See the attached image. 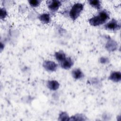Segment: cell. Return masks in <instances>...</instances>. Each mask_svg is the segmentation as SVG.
<instances>
[{
	"label": "cell",
	"mask_w": 121,
	"mask_h": 121,
	"mask_svg": "<svg viewBox=\"0 0 121 121\" xmlns=\"http://www.w3.org/2000/svg\"><path fill=\"white\" fill-rule=\"evenodd\" d=\"M105 48L109 51H114L117 48V43L113 40L110 39L106 44Z\"/></svg>",
	"instance_id": "7"
},
{
	"label": "cell",
	"mask_w": 121,
	"mask_h": 121,
	"mask_svg": "<svg viewBox=\"0 0 121 121\" xmlns=\"http://www.w3.org/2000/svg\"><path fill=\"white\" fill-rule=\"evenodd\" d=\"M70 119L68 113L65 112L60 113L59 117V121H69Z\"/></svg>",
	"instance_id": "14"
},
{
	"label": "cell",
	"mask_w": 121,
	"mask_h": 121,
	"mask_svg": "<svg viewBox=\"0 0 121 121\" xmlns=\"http://www.w3.org/2000/svg\"><path fill=\"white\" fill-rule=\"evenodd\" d=\"M109 79L115 82H119L121 79V74L119 71L112 72L109 77Z\"/></svg>",
	"instance_id": "8"
},
{
	"label": "cell",
	"mask_w": 121,
	"mask_h": 121,
	"mask_svg": "<svg viewBox=\"0 0 121 121\" xmlns=\"http://www.w3.org/2000/svg\"><path fill=\"white\" fill-rule=\"evenodd\" d=\"M100 62L101 63H103V64H105V63H106L108 62V60H109L107 58H105V57H101L100 59Z\"/></svg>",
	"instance_id": "18"
},
{
	"label": "cell",
	"mask_w": 121,
	"mask_h": 121,
	"mask_svg": "<svg viewBox=\"0 0 121 121\" xmlns=\"http://www.w3.org/2000/svg\"><path fill=\"white\" fill-rule=\"evenodd\" d=\"M85 120V117L81 114H77L71 117L69 119V120L72 121H84Z\"/></svg>",
	"instance_id": "15"
},
{
	"label": "cell",
	"mask_w": 121,
	"mask_h": 121,
	"mask_svg": "<svg viewBox=\"0 0 121 121\" xmlns=\"http://www.w3.org/2000/svg\"><path fill=\"white\" fill-rule=\"evenodd\" d=\"M38 18L43 24H48L51 22V20L50 14L47 13H43L40 15Z\"/></svg>",
	"instance_id": "10"
},
{
	"label": "cell",
	"mask_w": 121,
	"mask_h": 121,
	"mask_svg": "<svg viewBox=\"0 0 121 121\" xmlns=\"http://www.w3.org/2000/svg\"><path fill=\"white\" fill-rule=\"evenodd\" d=\"M73 64V62L70 58H66L60 64L61 68L65 69H69L72 66Z\"/></svg>",
	"instance_id": "6"
},
{
	"label": "cell",
	"mask_w": 121,
	"mask_h": 121,
	"mask_svg": "<svg viewBox=\"0 0 121 121\" xmlns=\"http://www.w3.org/2000/svg\"><path fill=\"white\" fill-rule=\"evenodd\" d=\"M60 84L56 80H49L47 83V87L51 90H56L59 87Z\"/></svg>",
	"instance_id": "9"
},
{
	"label": "cell",
	"mask_w": 121,
	"mask_h": 121,
	"mask_svg": "<svg viewBox=\"0 0 121 121\" xmlns=\"http://www.w3.org/2000/svg\"><path fill=\"white\" fill-rule=\"evenodd\" d=\"M7 16V12L4 8L0 9V17L1 19H4Z\"/></svg>",
	"instance_id": "17"
},
{
	"label": "cell",
	"mask_w": 121,
	"mask_h": 121,
	"mask_svg": "<svg viewBox=\"0 0 121 121\" xmlns=\"http://www.w3.org/2000/svg\"><path fill=\"white\" fill-rule=\"evenodd\" d=\"M110 18L109 13L105 10L101 11L99 14L88 20L89 24L92 26H98L105 23Z\"/></svg>",
	"instance_id": "1"
},
{
	"label": "cell",
	"mask_w": 121,
	"mask_h": 121,
	"mask_svg": "<svg viewBox=\"0 0 121 121\" xmlns=\"http://www.w3.org/2000/svg\"><path fill=\"white\" fill-rule=\"evenodd\" d=\"M43 66L46 70L51 72L56 71L58 67L57 64L55 62L51 60L44 61Z\"/></svg>",
	"instance_id": "4"
},
{
	"label": "cell",
	"mask_w": 121,
	"mask_h": 121,
	"mask_svg": "<svg viewBox=\"0 0 121 121\" xmlns=\"http://www.w3.org/2000/svg\"><path fill=\"white\" fill-rule=\"evenodd\" d=\"M84 8V4L81 3H75L69 11V16L73 20H75L80 15Z\"/></svg>",
	"instance_id": "2"
},
{
	"label": "cell",
	"mask_w": 121,
	"mask_h": 121,
	"mask_svg": "<svg viewBox=\"0 0 121 121\" xmlns=\"http://www.w3.org/2000/svg\"><path fill=\"white\" fill-rule=\"evenodd\" d=\"M72 75L75 79H79L83 77L84 74L80 69H76L72 70Z\"/></svg>",
	"instance_id": "11"
},
{
	"label": "cell",
	"mask_w": 121,
	"mask_h": 121,
	"mask_svg": "<svg viewBox=\"0 0 121 121\" xmlns=\"http://www.w3.org/2000/svg\"><path fill=\"white\" fill-rule=\"evenodd\" d=\"M28 2L32 7H36L40 5L42 1L40 0H28Z\"/></svg>",
	"instance_id": "16"
},
{
	"label": "cell",
	"mask_w": 121,
	"mask_h": 121,
	"mask_svg": "<svg viewBox=\"0 0 121 121\" xmlns=\"http://www.w3.org/2000/svg\"><path fill=\"white\" fill-rule=\"evenodd\" d=\"M120 24L118 23L116 20L113 18L104 26V27L105 29L112 31H116L120 29Z\"/></svg>",
	"instance_id": "3"
},
{
	"label": "cell",
	"mask_w": 121,
	"mask_h": 121,
	"mask_svg": "<svg viewBox=\"0 0 121 121\" xmlns=\"http://www.w3.org/2000/svg\"><path fill=\"white\" fill-rule=\"evenodd\" d=\"M89 4L93 7L99 9H101V2L99 0H90L88 1Z\"/></svg>",
	"instance_id": "13"
},
{
	"label": "cell",
	"mask_w": 121,
	"mask_h": 121,
	"mask_svg": "<svg viewBox=\"0 0 121 121\" xmlns=\"http://www.w3.org/2000/svg\"><path fill=\"white\" fill-rule=\"evenodd\" d=\"M54 56L56 59L59 62H62L66 58L65 54L62 51H59V52H56L55 53Z\"/></svg>",
	"instance_id": "12"
},
{
	"label": "cell",
	"mask_w": 121,
	"mask_h": 121,
	"mask_svg": "<svg viewBox=\"0 0 121 121\" xmlns=\"http://www.w3.org/2000/svg\"><path fill=\"white\" fill-rule=\"evenodd\" d=\"M47 3L49 9L52 12L57 11L61 5V2L57 0H48L47 1Z\"/></svg>",
	"instance_id": "5"
}]
</instances>
